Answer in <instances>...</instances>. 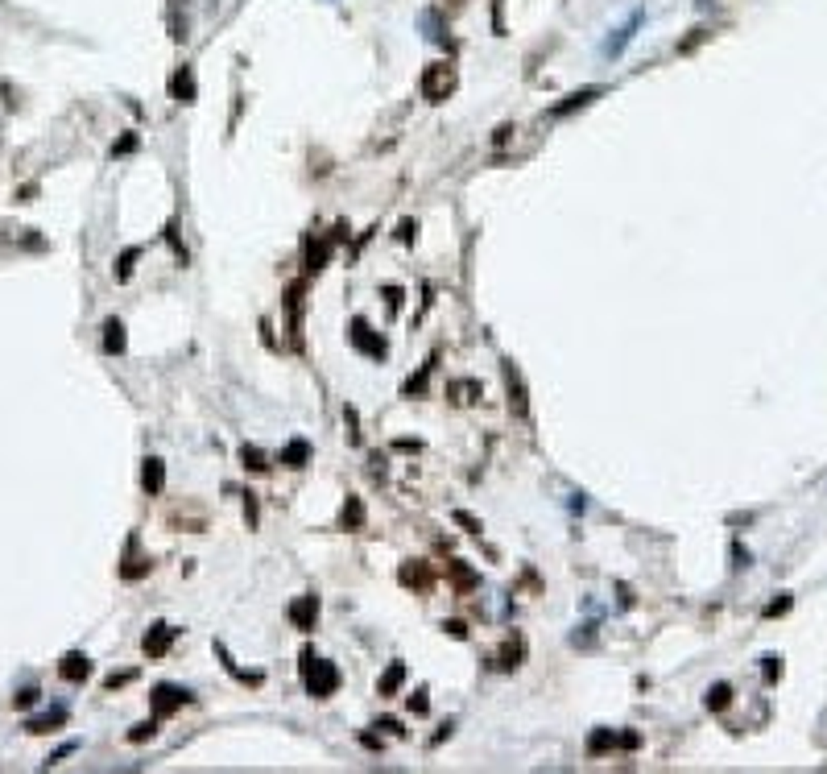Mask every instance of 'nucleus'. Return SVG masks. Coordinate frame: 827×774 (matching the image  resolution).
I'll return each mask as SVG.
<instances>
[{
	"instance_id": "4be33fe9",
	"label": "nucleus",
	"mask_w": 827,
	"mask_h": 774,
	"mask_svg": "<svg viewBox=\"0 0 827 774\" xmlns=\"http://www.w3.org/2000/svg\"><path fill=\"white\" fill-rule=\"evenodd\" d=\"M137 257H141V249H128V253L120 257V265H116V278H120V282L133 273V261H137Z\"/></svg>"
},
{
	"instance_id": "393cba45",
	"label": "nucleus",
	"mask_w": 827,
	"mask_h": 774,
	"mask_svg": "<svg viewBox=\"0 0 827 774\" xmlns=\"http://www.w3.org/2000/svg\"><path fill=\"white\" fill-rule=\"evenodd\" d=\"M128 679H133V671H124V675H108V679H104V688H108V692H116V688H124Z\"/></svg>"
},
{
	"instance_id": "5701e85b",
	"label": "nucleus",
	"mask_w": 827,
	"mask_h": 774,
	"mask_svg": "<svg viewBox=\"0 0 827 774\" xmlns=\"http://www.w3.org/2000/svg\"><path fill=\"white\" fill-rule=\"evenodd\" d=\"M153 733H157V717H153V721H145V725H137V729L128 733V742L137 746V742H145V737H153Z\"/></svg>"
},
{
	"instance_id": "1a4fd4ad",
	"label": "nucleus",
	"mask_w": 827,
	"mask_h": 774,
	"mask_svg": "<svg viewBox=\"0 0 827 774\" xmlns=\"http://www.w3.org/2000/svg\"><path fill=\"white\" fill-rule=\"evenodd\" d=\"M170 91H174L178 104H191V99H195V75H191V66H182V70L170 79Z\"/></svg>"
},
{
	"instance_id": "f257e3e1",
	"label": "nucleus",
	"mask_w": 827,
	"mask_h": 774,
	"mask_svg": "<svg viewBox=\"0 0 827 774\" xmlns=\"http://www.w3.org/2000/svg\"><path fill=\"white\" fill-rule=\"evenodd\" d=\"M302 679H307V692H311L315 700H327V696H335V688H340V671H335L327 659H315L311 650H302Z\"/></svg>"
},
{
	"instance_id": "f8f14e48",
	"label": "nucleus",
	"mask_w": 827,
	"mask_h": 774,
	"mask_svg": "<svg viewBox=\"0 0 827 774\" xmlns=\"http://www.w3.org/2000/svg\"><path fill=\"white\" fill-rule=\"evenodd\" d=\"M505 381H509V406H513L517 414H525V389H521L517 369H505Z\"/></svg>"
},
{
	"instance_id": "c85d7f7f",
	"label": "nucleus",
	"mask_w": 827,
	"mask_h": 774,
	"mask_svg": "<svg viewBox=\"0 0 827 774\" xmlns=\"http://www.w3.org/2000/svg\"><path fill=\"white\" fill-rule=\"evenodd\" d=\"M414 232H418V224H414V220H406V224H402V240H414Z\"/></svg>"
},
{
	"instance_id": "4468645a",
	"label": "nucleus",
	"mask_w": 827,
	"mask_h": 774,
	"mask_svg": "<svg viewBox=\"0 0 827 774\" xmlns=\"http://www.w3.org/2000/svg\"><path fill=\"white\" fill-rule=\"evenodd\" d=\"M728 704H732V688H728V684L708 688V708H712V713H724Z\"/></svg>"
},
{
	"instance_id": "412c9836",
	"label": "nucleus",
	"mask_w": 827,
	"mask_h": 774,
	"mask_svg": "<svg viewBox=\"0 0 827 774\" xmlns=\"http://www.w3.org/2000/svg\"><path fill=\"white\" fill-rule=\"evenodd\" d=\"M240 456H244V468H253V472H265V468H269V464H265V456H261L257 447H244Z\"/></svg>"
},
{
	"instance_id": "a878e982",
	"label": "nucleus",
	"mask_w": 827,
	"mask_h": 774,
	"mask_svg": "<svg viewBox=\"0 0 827 774\" xmlns=\"http://www.w3.org/2000/svg\"><path fill=\"white\" fill-rule=\"evenodd\" d=\"M442 630H447V634H451V638H467V626H463V621H447V626H442Z\"/></svg>"
},
{
	"instance_id": "6e6552de",
	"label": "nucleus",
	"mask_w": 827,
	"mask_h": 774,
	"mask_svg": "<svg viewBox=\"0 0 827 774\" xmlns=\"http://www.w3.org/2000/svg\"><path fill=\"white\" fill-rule=\"evenodd\" d=\"M141 485H145V493H162V485H166V468H162L157 456L145 460V468H141Z\"/></svg>"
},
{
	"instance_id": "39448f33",
	"label": "nucleus",
	"mask_w": 827,
	"mask_h": 774,
	"mask_svg": "<svg viewBox=\"0 0 827 774\" xmlns=\"http://www.w3.org/2000/svg\"><path fill=\"white\" fill-rule=\"evenodd\" d=\"M174 634H178V630H170V626H162V621H157V626H153V630H149V634L141 638V650H145L149 659H162V655L170 650Z\"/></svg>"
},
{
	"instance_id": "f03ea898",
	"label": "nucleus",
	"mask_w": 827,
	"mask_h": 774,
	"mask_svg": "<svg viewBox=\"0 0 827 774\" xmlns=\"http://www.w3.org/2000/svg\"><path fill=\"white\" fill-rule=\"evenodd\" d=\"M422 99H430V104H442L451 91H455V66L451 62H430L426 70H422Z\"/></svg>"
},
{
	"instance_id": "a211bd4d",
	"label": "nucleus",
	"mask_w": 827,
	"mask_h": 774,
	"mask_svg": "<svg viewBox=\"0 0 827 774\" xmlns=\"http://www.w3.org/2000/svg\"><path fill=\"white\" fill-rule=\"evenodd\" d=\"M62 721H66V713L58 708V713H50V717H37V721H29L25 729H29V733H50V729H58Z\"/></svg>"
},
{
	"instance_id": "7ed1b4c3",
	"label": "nucleus",
	"mask_w": 827,
	"mask_h": 774,
	"mask_svg": "<svg viewBox=\"0 0 827 774\" xmlns=\"http://www.w3.org/2000/svg\"><path fill=\"white\" fill-rule=\"evenodd\" d=\"M186 700H191V692H186V688L162 684V688L153 692V717H157V721H166V717H174V713H178Z\"/></svg>"
},
{
	"instance_id": "6ab92c4d",
	"label": "nucleus",
	"mask_w": 827,
	"mask_h": 774,
	"mask_svg": "<svg viewBox=\"0 0 827 774\" xmlns=\"http://www.w3.org/2000/svg\"><path fill=\"white\" fill-rule=\"evenodd\" d=\"M402 584H414V588H430V572H426L422 563H418V568H410V563H406V568H402Z\"/></svg>"
},
{
	"instance_id": "9b49d317",
	"label": "nucleus",
	"mask_w": 827,
	"mask_h": 774,
	"mask_svg": "<svg viewBox=\"0 0 827 774\" xmlns=\"http://www.w3.org/2000/svg\"><path fill=\"white\" fill-rule=\"evenodd\" d=\"M340 526H344V530H360V526H364V505H360V497H348V505H344V514H340Z\"/></svg>"
},
{
	"instance_id": "cd10ccee",
	"label": "nucleus",
	"mask_w": 827,
	"mask_h": 774,
	"mask_svg": "<svg viewBox=\"0 0 827 774\" xmlns=\"http://www.w3.org/2000/svg\"><path fill=\"white\" fill-rule=\"evenodd\" d=\"M410 708H414V713H426V696H422V692L410 696Z\"/></svg>"
},
{
	"instance_id": "2eb2a0df",
	"label": "nucleus",
	"mask_w": 827,
	"mask_h": 774,
	"mask_svg": "<svg viewBox=\"0 0 827 774\" xmlns=\"http://www.w3.org/2000/svg\"><path fill=\"white\" fill-rule=\"evenodd\" d=\"M592 95H600V87H583V91H575V95H567V99L554 108V116H563V112H571V108H583Z\"/></svg>"
},
{
	"instance_id": "0eeeda50",
	"label": "nucleus",
	"mask_w": 827,
	"mask_h": 774,
	"mask_svg": "<svg viewBox=\"0 0 827 774\" xmlns=\"http://www.w3.org/2000/svg\"><path fill=\"white\" fill-rule=\"evenodd\" d=\"M290 621L307 634V630H315V621H319V601L315 597H298L294 605H290Z\"/></svg>"
},
{
	"instance_id": "bb28decb",
	"label": "nucleus",
	"mask_w": 827,
	"mask_h": 774,
	"mask_svg": "<svg viewBox=\"0 0 827 774\" xmlns=\"http://www.w3.org/2000/svg\"><path fill=\"white\" fill-rule=\"evenodd\" d=\"M766 663H770V667H766V675H770V679H778V675H782V663H778V659H766Z\"/></svg>"
},
{
	"instance_id": "423d86ee",
	"label": "nucleus",
	"mask_w": 827,
	"mask_h": 774,
	"mask_svg": "<svg viewBox=\"0 0 827 774\" xmlns=\"http://www.w3.org/2000/svg\"><path fill=\"white\" fill-rule=\"evenodd\" d=\"M58 675H62L66 684H83V679L91 675V659H87V655H79V650H70V655H62V663H58Z\"/></svg>"
},
{
	"instance_id": "aec40b11",
	"label": "nucleus",
	"mask_w": 827,
	"mask_h": 774,
	"mask_svg": "<svg viewBox=\"0 0 827 774\" xmlns=\"http://www.w3.org/2000/svg\"><path fill=\"white\" fill-rule=\"evenodd\" d=\"M327 253H331V240H319V244H311V249H307V269H323Z\"/></svg>"
},
{
	"instance_id": "f3484780",
	"label": "nucleus",
	"mask_w": 827,
	"mask_h": 774,
	"mask_svg": "<svg viewBox=\"0 0 827 774\" xmlns=\"http://www.w3.org/2000/svg\"><path fill=\"white\" fill-rule=\"evenodd\" d=\"M402 679H406V667H402V663H393V667H389V675L377 684V692H381V696H393V692L402 688Z\"/></svg>"
},
{
	"instance_id": "ddd939ff",
	"label": "nucleus",
	"mask_w": 827,
	"mask_h": 774,
	"mask_svg": "<svg viewBox=\"0 0 827 774\" xmlns=\"http://www.w3.org/2000/svg\"><path fill=\"white\" fill-rule=\"evenodd\" d=\"M447 572H451V584L459 588V592H467V588H476V572L467 568V563H447Z\"/></svg>"
},
{
	"instance_id": "20e7f679",
	"label": "nucleus",
	"mask_w": 827,
	"mask_h": 774,
	"mask_svg": "<svg viewBox=\"0 0 827 774\" xmlns=\"http://www.w3.org/2000/svg\"><path fill=\"white\" fill-rule=\"evenodd\" d=\"M352 344H356L364 356H373V360H381V356H385V340H381V336H373V327H369L364 319H352Z\"/></svg>"
},
{
	"instance_id": "b1692460",
	"label": "nucleus",
	"mask_w": 827,
	"mask_h": 774,
	"mask_svg": "<svg viewBox=\"0 0 827 774\" xmlns=\"http://www.w3.org/2000/svg\"><path fill=\"white\" fill-rule=\"evenodd\" d=\"M37 696H41L37 688H25V692H21V696H17L12 704H17V708H29V704H37Z\"/></svg>"
},
{
	"instance_id": "9d476101",
	"label": "nucleus",
	"mask_w": 827,
	"mask_h": 774,
	"mask_svg": "<svg viewBox=\"0 0 827 774\" xmlns=\"http://www.w3.org/2000/svg\"><path fill=\"white\" fill-rule=\"evenodd\" d=\"M104 352H124V323L120 319H108L104 323Z\"/></svg>"
},
{
	"instance_id": "dca6fc26",
	"label": "nucleus",
	"mask_w": 827,
	"mask_h": 774,
	"mask_svg": "<svg viewBox=\"0 0 827 774\" xmlns=\"http://www.w3.org/2000/svg\"><path fill=\"white\" fill-rule=\"evenodd\" d=\"M307 456H311V447H307L302 439H294V443L282 452V464H290V468H302V464H307Z\"/></svg>"
}]
</instances>
